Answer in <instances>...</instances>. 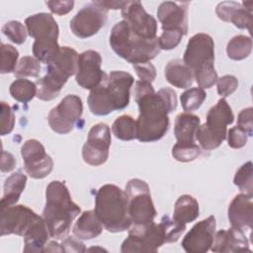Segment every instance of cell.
<instances>
[{"instance_id":"6da1fadb","label":"cell","mask_w":253,"mask_h":253,"mask_svg":"<svg viewBox=\"0 0 253 253\" xmlns=\"http://www.w3.org/2000/svg\"><path fill=\"white\" fill-rule=\"evenodd\" d=\"M134 101L139 108L135 138L140 142L161 139L169 128L168 115L177 108L175 91L165 87L155 92L151 83L138 80L134 87Z\"/></svg>"},{"instance_id":"7a4b0ae2","label":"cell","mask_w":253,"mask_h":253,"mask_svg":"<svg viewBox=\"0 0 253 253\" xmlns=\"http://www.w3.org/2000/svg\"><path fill=\"white\" fill-rule=\"evenodd\" d=\"M0 234L23 236L24 252H43L50 236L42 216L23 205L2 210Z\"/></svg>"},{"instance_id":"3957f363","label":"cell","mask_w":253,"mask_h":253,"mask_svg":"<svg viewBox=\"0 0 253 253\" xmlns=\"http://www.w3.org/2000/svg\"><path fill=\"white\" fill-rule=\"evenodd\" d=\"M80 211L81 209L72 201L64 182L56 180L47 185L42 218L50 237L54 239L66 237L72 221Z\"/></svg>"},{"instance_id":"277c9868","label":"cell","mask_w":253,"mask_h":253,"mask_svg":"<svg viewBox=\"0 0 253 253\" xmlns=\"http://www.w3.org/2000/svg\"><path fill=\"white\" fill-rule=\"evenodd\" d=\"M134 82L126 71H111L103 81L89 93L87 103L93 115L107 116L125 109L129 103V92Z\"/></svg>"},{"instance_id":"5b68a950","label":"cell","mask_w":253,"mask_h":253,"mask_svg":"<svg viewBox=\"0 0 253 253\" xmlns=\"http://www.w3.org/2000/svg\"><path fill=\"white\" fill-rule=\"evenodd\" d=\"M94 211L110 232H123L131 225L126 194L116 185L106 184L99 188L95 197Z\"/></svg>"},{"instance_id":"8992f818","label":"cell","mask_w":253,"mask_h":253,"mask_svg":"<svg viewBox=\"0 0 253 253\" xmlns=\"http://www.w3.org/2000/svg\"><path fill=\"white\" fill-rule=\"evenodd\" d=\"M183 61L192 70L200 88L209 89L216 83L214 43L210 35L204 33L194 35L187 43Z\"/></svg>"},{"instance_id":"52a82bcc","label":"cell","mask_w":253,"mask_h":253,"mask_svg":"<svg viewBox=\"0 0 253 253\" xmlns=\"http://www.w3.org/2000/svg\"><path fill=\"white\" fill-rule=\"evenodd\" d=\"M110 44L120 57L131 64L149 62L160 52L158 38L147 40L134 35L124 20L113 27Z\"/></svg>"},{"instance_id":"ba28073f","label":"cell","mask_w":253,"mask_h":253,"mask_svg":"<svg viewBox=\"0 0 253 253\" xmlns=\"http://www.w3.org/2000/svg\"><path fill=\"white\" fill-rule=\"evenodd\" d=\"M79 54L69 46H61L56 56L46 64L45 75L37 81V97L42 101L55 99L68 78L77 71Z\"/></svg>"},{"instance_id":"9c48e42d","label":"cell","mask_w":253,"mask_h":253,"mask_svg":"<svg viewBox=\"0 0 253 253\" xmlns=\"http://www.w3.org/2000/svg\"><path fill=\"white\" fill-rule=\"evenodd\" d=\"M28 35L35 39L33 54L40 61L49 63L58 53V26L50 14L38 13L25 20Z\"/></svg>"},{"instance_id":"30bf717a","label":"cell","mask_w":253,"mask_h":253,"mask_svg":"<svg viewBox=\"0 0 253 253\" xmlns=\"http://www.w3.org/2000/svg\"><path fill=\"white\" fill-rule=\"evenodd\" d=\"M233 121L234 115L231 107L224 98H220L209 110L206 123L199 126L196 132V140L205 150L217 148L226 138V126L232 124Z\"/></svg>"},{"instance_id":"8fae6325","label":"cell","mask_w":253,"mask_h":253,"mask_svg":"<svg viewBox=\"0 0 253 253\" xmlns=\"http://www.w3.org/2000/svg\"><path fill=\"white\" fill-rule=\"evenodd\" d=\"M128 214L131 224H144L154 220L156 210L154 208L149 186L141 179H130L126 185Z\"/></svg>"},{"instance_id":"7c38bea8","label":"cell","mask_w":253,"mask_h":253,"mask_svg":"<svg viewBox=\"0 0 253 253\" xmlns=\"http://www.w3.org/2000/svg\"><path fill=\"white\" fill-rule=\"evenodd\" d=\"M165 236L160 223L154 221L144 224H131L128 235L121 246L123 253L157 252L164 244Z\"/></svg>"},{"instance_id":"4fadbf2b","label":"cell","mask_w":253,"mask_h":253,"mask_svg":"<svg viewBox=\"0 0 253 253\" xmlns=\"http://www.w3.org/2000/svg\"><path fill=\"white\" fill-rule=\"evenodd\" d=\"M83 113V104L77 95L69 94L65 96L60 103L52 108L47 116L50 128L59 134L70 132L77 122L81 119Z\"/></svg>"},{"instance_id":"5bb4252c","label":"cell","mask_w":253,"mask_h":253,"mask_svg":"<svg viewBox=\"0 0 253 253\" xmlns=\"http://www.w3.org/2000/svg\"><path fill=\"white\" fill-rule=\"evenodd\" d=\"M108 10L98 1L84 5L70 21L71 32L80 39L96 35L107 23Z\"/></svg>"},{"instance_id":"9a60e30c","label":"cell","mask_w":253,"mask_h":253,"mask_svg":"<svg viewBox=\"0 0 253 253\" xmlns=\"http://www.w3.org/2000/svg\"><path fill=\"white\" fill-rule=\"evenodd\" d=\"M111 145V129L107 124L94 125L89 132L86 142L82 147V157L85 163L91 166L104 164L109 157Z\"/></svg>"},{"instance_id":"2e32d148","label":"cell","mask_w":253,"mask_h":253,"mask_svg":"<svg viewBox=\"0 0 253 253\" xmlns=\"http://www.w3.org/2000/svg\"><path fill=\"white\" fill-rule=\"evenodd\" d=\"M24 167L30 177L42 179L50 174L53 160L45 152L43 145L37 139H28L21 147Z\"/></svg>"},{"instance_id":"e0dca14e","label":"cell","mask_w":253,"mask_h":253,"mask_svg":"<svg viewBox=\"0 0 253 253\" xmlns=\"http://www.w3.org/2000/svg\"><path fill=\"white\" fill-rule=\"evenodd\" d=\"M122 17L134 35L147 40L157 38V22L144 10L140 1H126Z\"/></svg>"},{"instance_id":"ac0fdd59","label":"cell","mask_w":253,"mask_h":253,"mask_svg":"<svg viewBox=\"0 0 253 253\" xmlns=\"http://www.w3.org/2000/svg\"><path fill=\"white\" fill-rule=\"evenodd\" d=\"M101 65L102 57L98 51L89 49L80 53L75 76L77 84L90 91L96 88L107 76V73L101 69Z\"/></svg>"},{"instance_id":"d6986e66","label":"cell","mask_w":253,"mask_h":253,"mask_svg":"<svg viewBox=\"0 0 253 253\" xmlns=\"http://www.w3.org/2000/svg\"><path fill=\"white\" fill-rule=\"evenodd\" d=\"M215 217L210 215L197 222L182 240V248L188 253H206L211 249L215 232Z\"/></svg>"},{"instance_id":"ffe728a7","label":"cell","mask_w":253,"mask_h":253,"mask_svg":"<svg viewBox=\"0 0 253 253\" xmlns=\"http://www.w3.org/2000/svg\"><path fill=\"white\" fill-rule=\"evenodd\" d=\"M189 2H162L157 9L158 20L163 32H179L184 36L188 33Z\"/></svg>"},{"instance_id":"44dd1931","label":"cell","mask_w":253,"mask_h":253,"mask_svg":"<svg viewBox=\"0 0 253 253\" xmlns=\"http://www.w3.org/2000/svg\"><path fill=\"white\" fill-rule=\"evenodd\" d=\"M252 195L241 193L236 195L228 206L227 215L231 227L247 230L253 223Z\"/></svg>"},{"instance_id":"7402d4cb","label":"cell","mask_w":253,"mask_h":253,"mask_svg":"<svg viewBox=\"0 0 253 253\" xmlns=\"http://www.w3.org/2000/svg\"><path fill=\"white\" fill-rule=\"evenodd\" d=\"M211 250L213 252L249 251V242L242 230L231 227L221 229L214 234Z\"/></svg>"},{"instance_id":"603a6c76","label":"cell","mask_w":253,"mask_h":253,"mask_svg":"<svg viewBox=\"0 0 253 253\" xmlns=\"http://www.w3.org/2000/svg\"><path fill=\"white\" fill-rule=\"evenodd\" d=\"M217 17L223 22H230L238 29H247L251 33L252 12L245 9L240 3L223 1L215 8Z\"/></svg>"},{"instance_id":"cb8c5ba5","label":"cell","mask_w":253,"mask_h":253,"mask_svg":"<svg viewBox=\"0 0 253 253\" xmlns=\"http://www.w3.org/2000/svg\"><path fill=\"white\" fill-rule=\"evenodd\" d=\"M201 120L191 113H181L175 119L174 134L179 143H196V132Z\"/></svg>"},{"instance_id":"d4e9b609","label":"cell","mask_w":253,"mask_h":253,"mask_svg":"<svg viewBox=\"0 0 253 253\" xmlns=\"http://www.w3.org/2000/svg\"><path fill=\"white\" fill-rule=\"evenodd\" d=\"M103 231V224L99 220L94 211H84L75 224L72 232L80 240H90L98 237Z\"/></svg>"},{"instance_id":"484cf974","label":"cell","mask_w":253,"mask_h":253,"mask_svg":"<svg viewBox=\"0 0 253 253\" xmlns=\"http://www.w3.org/2000/svg\"><path fill=\"white\" fill-rule=\"evenodd\" d=\"M164 74L171 85L180 89L189 88L194 81L192 70L179 58L172 59L166 64Z\"/></svg>"},{"instance_id":"4316f807","label":"cell","mask_w":253,"mask_h":253,"mask_svg":"<svg viewBox=\"0 0 253 253\" xmlns=\"http://www.w3.org/2000/svg\"><path fill=\"white\" fill-rule=\"evenodd\" d=\"M27 176L22 171L11 174L4 183V193L1 199V210L14 206L20 199L21 194L25 190Z\"/></svg>"},{"instance_id":"83f0119b","label":"cell","mask_w":253,"mask_h":253,"mask_svg":"<svg viewBox=\"0 0 253 253\" xmlns=\"http://www.w3.org/2000/svg\"><path fill=\"white\" fill-rule=\"evenodd\" d=\"M199 212L198 201L191 195H182L175 203L173 218L186 224L194 221L199 216Z\"/></svg>"},{"instance_id":"f1b7e54d","label":"cell","mask_w":253,"mask_h":253,"mask_svg":"<svg viewBox=\"0 0 253 253\" xmlns=\"http://www.w3.org/2000/svg\"><path fill=\"white\" fill-rule=\"evenodd\" d=\"M252 51V40L250 37L238 35L233 37L226 45L227 56L232 60L247 58Z\"/></svg>"},{"instance_id":"f546056e","label":"cell","mask_w":253,"mask_h":253,"mask_svg":"<svg viewBox=\"0 0 253 253\" xmlns=\"http://www.w3.org/2000/svg\"><path fill=\"white\" fill-rule=\"evenodd\" d=\"M112 131L121 140H132L136 135V121L129 115L120 116L113 123Z\"/></svg>"},{"instance_id":"4dcf8cb0","label":"cell","mask_w":253,"mask_h":253,"mask_svg":"<svg viewBox=\"0 0 253 253\" xmlns=\"http://www.w3.org/2000/svg\"><path fill=\"white\" fill-rule=\"evenodd\" d=\"M11 96L18 102L21 103H28L30 102L35 96H37L38 87L37 84L25 79V78H18L12 82L9 88Z\"/></svg>"},{"instance_id":"1f68e13d","label":"cell","mask_w":253,"mask_h":253,"mask_svg":"<svg viewBox=\"0 0 253 253\" xmlns=\"http://www.w3.org/2000/svg\"><path fill=\"white\" fill-rule=\"evenodd\" d=\"M207 98V93L202 88H190L180 96L182 108L185 112H192L199 109Z\"/></svg>"},{"instance_id":"d6a6232c","label":"cell","mask_w":253,"mask_h":253,"mask_svg":"<svg viewBox=\"0 0 253 253\" xmlns=\"http://www.w3.org/2000/svg\"><path fill=\"white\" fill-rule=\"evenodd\" d=\"M201 147L197 143L176 142L172 147V156L179 162H190L201 155Z\"/></svg>"},{"instance_id":"836d02e7","label":"cell","mask_w":253,"mask_h":253,"mask_svg":"<svg viewBox=\"0 0 253 253\" xmlns=\"http://www.w3.org/2000/svg\"><path fill=\"white\" fill-rule=\"evenodd\" d=\"M160 224H161L163 232H164L166 243L176 242L186 229L185 223L179 222V221L175 220L174 218L172 219L167 214L162 216Z\"/></svg>"},{"instance_id":"e575fe53","label":"cell","mask_w":253,"mask_h":253,"mask_svg":"<svg viewBox=\"0 0 253 253\" xmlns=\"http://www.w3.org/2000/svg\"><path fill=\"white\" fill-rule=\"evenodd\" d=\"M41 72L40 61L33 56L26 55L20 59L14 71L16 77H38Z\"/></svg>"},{"instance_id":"d590c367","label":"cell","mask_w":253,"mask_h":253,"mask_svg":"<svg viewBox=\"0 0 253 253\" xmlns=\"http://www.w3.org/2000/svg\"><path fill=\"white\" fill-rule=\"evenodd\" d=\"M234 185H236L239 190L245 194L252 195V162L248 161L244 163L235 173L233 179Z\"/></svg>"},{"instance_id":"8d00e7d4","label":"cell","mask_w":253,"mask_h":253,"mask_svg":"<svg viewBox=\"0 0 253 253\" xmlns=\"http://www.w3.org/2000/svg\"><path fill=\"white\" fill-rule=\"evenodd\" d=\"M1 68L2 74L11 73L15 71L17 60L19 57V51L11 44L1 43Z\"/></svg>"},{"instance_id":"74e56055","label":"cell","mask_w":253,"mask_h":253,"mask_svg":"<svg viewBox=\"0 0 253 253\" xmlns=\"http://www.w3.org/2000/svg\"><path fill=\"white\" fill-rule=\"evenodd\" d=\"M3 34L14 43L22 44L27 39V28L19 21H9L2 27Z\"/></svg>"},{"instance_id":"f35d334b","label":"cell","mask_w":253,"mask_h":253,"mask_svg":"<svg viewBox=\"0 0 253 253\" xmlns=\"http://www.w3.org/2000/svg\"><path fill=\"white\" fill-rule=\"evenodd\" d=\"M15 126V115L12 108L5 103L1 102V126L0 133L1 135H6L10 133Z\"/></svg>"},{"instance_id":"ab89813d","label":"cell","mask_w":253,"mask_h":253,"mask_svg":"<svg viewBox=\"0 0 253 253\" xmlns=\"http://www.w3.org/2000/svg\"><path fill=\"white\" fill-rule=\"evenodd\" d=\"M238 87V80L233 75H224L220 78H217L216 81V90L220 97L230 96Z\"/></svg>"},{"instance_id":"60d3db41","label":"cell","mask_w":253,"mask_h":253,"mask_svg":"<svg viewBox=\"0 0 253 253\" xmlns=\"http://www.w3.org/2000/svg\"><path fill=\"white\" fill-rule=\"evenodd\" d=\"M184 35L179 32H163L158 38L160 49L170 50L175 48L180 43Z\"/></svg>"},{"instance_id":"b9f144b4","label":"cell","mask_w":253,"mask_h":253,"mask_svg":"<svg viewBox=\"0 0 253 253\" xmlns=\"http://www.w3.org/2000/svg\"><path fill=\"white\" fill-rule=\"evenodd\" d=\"M227 135V143L231 148H241L247 143L248 135L237 126L229 128L226 133Z\"/></svg>"},{"instance_id":"7bdbcfd3","label":"cell","mask_w":253,"mask_h":253,"mask_svg":"<svg viewBox=\"0 0 253 253\" xmlns=\"http://www.w3.org/2000/svg\"><path fill=\"white\" fill-rule=\"evenodd\" d=\"M132 66L136 75L141 81L152 83L156 78V69L150 61L144 62V63L132 64Z\"/></svg>"},{"instance_id":"ee69618b","label":"cell","mask_w":253,"mask_h":253,"mask_svg":"<svg viewBox=\"0 0 253 253\" xmlns=\"http://www.w3.org/2000/svg\"><path fill=\"white\" fill-rule=\"evenodd\" d=\"M252 108L248 107L243 109L237 117V126L241 128L248 136L253 134V125H252Z\"/></svg>"},{"instance_id":"f6af8a7d","label":"cell","mask_w":253,"mask_h":253,"mask_svg":"<svg viewBox=\"0 0 253 253\" xmlns=\"http://www.w3.org/2000/svg\"><path fill=\"white\" fill-rule=\"evenodd\" d=\"M45 4L49 8L50 12L59 16L65 15L73 9L74 1L66 0V1H46Z\"/></svg>"},{"instance_id":"bcb514c9","label":"cell","mask_w":253,"mask_h":253,"mask_svg":"<svg viewBox=\"0 0 253 253\" xmlns=\"http://www.w3.org/2000/svg\"><path fill=\"white\" fill-rule=\"evenodd\" d=\"M61 247L63 252H85L86 248L84 243L80 241V239H75L73 237H66L63 239L61 243Z\"/></svg>"},{"instance_id":"7dc6e473","label":"cell","mask_w":253,"mask_h":253,"mask_svg":"<svg viewBox=\"0 0 253 253\" xmlns=\"http://www.w3.org/2000/svg\"><path fill=\"white\" fill-rule=\"evenodd\" d=\"M16 160L12 153L2 150L1 156V172L6 173L12 171L16 166Z\"/></svg>"},{"instance_id":"c3c4849f","label":"cell","mask_w":253,"mask_h":253,"mask_svg":"<svg viewBox=\"0 0 253 253\" xmlns=\"http://www.w3.org/2000/svg\"><path fill=\"white\" fill-rule=\"evenodd\" d=\"M98 3L103 6L104 8H106L107 10L109 9H113V10H118L121 9L125 6L126 1H98Z\"/></svg>"},{"instance_id":"681fc988","label":"cell","mask_w":253,"mask_h":253,"mask_svg":"<svg viewBox=\"0 0 253 253\" xmlns=\"http://www.w3.org/2000/svg\"><path fill=\"white\" fill-rule=\"evenodd\" d=\"M46 248L43 249V251H50V252H54V251H57V252H63L62 250V247H61V244H58L57 242L55 241H50L48 244L45 245Z\"/></svg>"}]
</instances>
